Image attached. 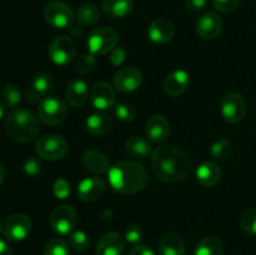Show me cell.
<instances>
[{
    "mask_svg": "<svg viewBox=\"0 0 256 255\" xmlns=\"http://www.w3.org/2000/svg\"><path fill=\"white\" fill-rule=\"evenodd\" d=\"M150 165L154 174L166 182L184 180L192 170V159L182 148L172 144L158 146L152 152Z\"/></svg>",
    "mask_w": 256,
    "mask_h": 255,
    "instance_id": "1",
    "label": "cell"
},
{
    "mask_svg": "<svg viewBox=\"0 0 256 255\" xmlns=\"http://www.w3.org/2000/svg\"><path fill=\"white\" fill-rule=\"evenodd\" d=\"M109 182L120 194H135L149 182V174L142 164L135 160H122L110 168Z\"/></svg>",
    "mask_w": 256,
    "mask_h": 255,
    "instance_id": "2",
    "label": "cell"
},
{
    "mask_svg": "<svg viewBox=\"0 0 256 255\" xmlns=\"http://www.w3.org/2000/svg\"><path fill=\"white\" fill-rule=\"evenodd\" d=\"M5 129L12 140L28 144L38 138L40 124L38 118L26 109H14L5 119Z\"/></svg>",
    "mask_w": 256,
    "mask_h": 255,
    "instance_id": "3",
    "label": "cell"
},
{
    "mask_svg": "<svg viewBox=\"0 0 256 255\" xmlns=\"http://www.w3.org/2000/svg\"><path fill=\"white\" fill-rule=\"evenodd\" d=\"M69 110L62 100L55 96H46L39 102L38 116L40 122L49 126H55L66 120Z\"/></svg>",
    "mask_w": 256,
    "mask_h": 255,
    "instance_id": "4",
    "label": "cell"
},
{
    "mask_svg": "<svg viewBox=\"0 0 256 255\" xmlns=\"http://www.w3.org/2000/svg\"><path fill=\"white\" fill-rule=\"evenodd\" d=\"M35 152L40 159L59 160L69 152V144L60 135L49 134L39 138L35 144Z\"/></svg>",
    "mask_w": 256,
    "mask_h": 255,
    "instance_id": "5",
    "label": "cell"
},
{
    "mask_svg": "<svg viewBox=\"0 0 256 255\" xmlns=\"http://www.w3.org/2000/svg\"><path fill=\"white\" fill-rule=\"evenodd\" d=\"M118 42H119V35L114 29L102 26L90 32L86 44L92 54L105 55L116 48Z\"/></svg>",
    "mask_w": 256,
    "mask_h": 255,
    "instance_id": "6",
    "label": "cell"
},
{
    "mask_svg": "<svg viewBox=\"0 0 256 255\" xmlns=\"http://www.w3.org/2000/svg\"><path fill=\"white\" fill-rule=\"evenodd\" d=\"M44 19L50 26L56 29L70 28L74 22L72 9L62 0H52L44 8Z\"/></svg>",
    "mask_w": 256,
    "mask_h": 255,
    "instance_id": "7",
    "label": "cell"
},
{
    "mask_svg": "<svg viewBox=\"0 0 256 255\" xmlns=\"http://www.w3.org/2000/svg\"><path fill=\"white\" fill-rule=\"evenodd\" d=\"M78 224L76 210L72 205H59L50 216V226L60 235L72 234Z\"/></svg>",
    "mask_w": 256,
    "mask_h": 255,
    "instance_id": "8",
    "label": "cell"
},
{
    "mask_svg": "<svg viewBox=\"0 0 256 255\" xmlns=\"http://www.w3.org/2000/svg\"><path fill=\"white\" fill-rule=\"evenodd\" d=\"M49 56L56 65H68L74 60L76 45L74 40L65 35L54 38L49 45Z\"/></svg>",
    "mask_w": 256,
    "mask_h": 255,
    "instance_id": "9",
    "label": "cell"
},
{
    "mask_svg": "<svg viewBox=\"0 0 256 255\" xmlns=\"http://www.w3.org/2000/svg\"><path fill=\"white\" fill-rule=\"evenodd\" d=\"M246 100L239 92H229L222 100V114L229 124H238L246 114Z\"/></svg>",
    "mask_w": 256,
    "mask_h": 255,
    "instance_id": "10",
    "label": "cell"
},
{
    "mask_svg": "<svg viewBox=\"0 0 256 255\" xmlns=\"http://www.w3.org/2000/svg\"><path fill=\"white\" fill-rule=\"evenodd\" d=\"M32 232V220L25 214H12L5 220L2 232L10 242H22Z\"/></svg>",
    "mask_w": 256,
    "mask_h": 255,
    "instance_id": "11",
    "label": "cell"
},
{
    "mask_svg": "<svg viewBox=\"0 0 256 255\" xmlns=\"http://www.w3.org/2000/svg\"><path fill=\"white\" fill-rule=\"evenodd\" d=\"M89 99L96 109L106 110L114 106L116 102V92L109 82H98L90 88Z\"/></svg>",
    "mask_w": 256,
    "mask_h": 255,
    "instance_id": "12",
    "label": "cell"
},
{
    "mask_svg": "<svg viewBox=\"0 0 256 255\" xmlns=\"http://www.w3.org/2000/svg\"><path fill=\"white\" fill-rule=\"evenodd\" d=\"M196 32L202 39L212 40L222 34V20L216 12H208L196 20Z\"/></svg>",
    "mask_w": 256,
    "mask_h": 255,
    "instance_id": "13",
    "label": "cell"
},
{
    "mask_svg": "<svg viewBox=\"0 0 256 255\" xmlns=\"http://www.w3.org/2000/svg\"><path fill=\"white\" fill-rule=\"evenodd\" d=\"M142 82V74L135 66L122 68L114 76V86L122 92H132L139 89Z\"/></svg>",
    "mask_w": 256,
    "mask_h": 255,
    "instance_id": "14",
    "label": "cell"
},
{
    "mask_svg": "<svg viewBox=\"0 0 256 255\" xmlns=\"http://www.w3.org/2000/svg\"><path fill=\"white\" fill-rule=\"evenodd\" d=\"M106 185L100 178L89 176L85 178L78 185V195L79 199L85 202H92L99 200L104 195Z\"/></svg>",
    "mask_w": 256,
    "mask_h": 255,
    "instance_id": "15",
    "label": "cell"
},
{
    "mask_svg": "<svg viewBox=\"0 0 256 255\" xmlns=\"http://www.w3.org/2000/svg\"><path fill=\"white\" fill-rule=\"evenodd\" d=\"M175 28L170 20L165 18H158L150 24L148 35L150 40L156 44H166L174 38Z\"/></svg>",
    "mask_w": 256,
    "mask_h": 255,
    "instance_id": "16",
    "label": "cell"
},
{
    "mask_svg": "<svg viewBox=\"0 0 256 255\" xmlns=\"http://www.w3.org/2000/svg\"><path fill=\"white\" fill-rule=\"evenodd\" d=\"M54 86L52 75L40 72L32 80V88L26 92V100L30 102H40L49 94Z\"/></svg>",
    "mask_w": 256,
    "mask_h": 255,
    "instance_id": "17",
    "label": "cell"
},
{
    "mask_svg": "<svg viewBox=\"0 0 256 255\" xmlns=\"http://www.w3.org/2000/svg\"><path fill=\"white\" fill-rule=\"evenodd\" d=\"M124 250V238L115 232L102 235L96 245V255H122Z\"/></svg>",
    "mask_w": 256,
    "mask_h": 255,
    "instance_id": "18",
    "label": "cell"
},
{
    "mask_svg": "<svg viewBox=\"0 0 256 255\" xmlns=\"http://www.w3.org/2000/svg\"><path fill=\"white\" fill-rule=\"evenodd\" d=\"M82 165L86 170L94 174H105L110 170V162L104 152L96 149H89L82 154Z\"/></svg>",
    "mask_w": 256,
    "mask_h": 255,
    "instance_id": "19",
    "label": "cell"
},
{
    "mask_svg": "<svg viewBox=\"0 0 256 255\" xmlns=\"http://www.w3.org/2000/svg\"><path fill=\"white\" fill-rule=\"evenodd\" d=\"M189 74L185 70H174L164 80V90L166 95L176 98L182 95L189 86Z\"/></svg>",
    "mask_w": 256,
    "mask_h": 255,
    "instance_id": "20",
    "label": "cell"
},
{
    "mask_svg": "<svg viewBox=\"0 0 256 255\" xmlns=\"http://www.w3.org/2000/svg\"><path fill=\"white\" fill-rule=\"evenodd\" d=\"M170 132L169 120L164 115H152L146 122V136L154 142H162Z\"/></svg>",
    "mask_w": 256,
    "mask_h": 255,
    "instance_id": "21",
    "label": "cell"
},
{
    "mask_svg": "<svg viewBox=\"0 0 256 255\" xmlns=\"http://www.w3.org/2000/svg\"><path fill=\"white\" fill-rule=\"evenodd\" d=\"M89 88L88 84L82 79H75L69 82L65 92V99L68 104L74 108H79L85 104L89 98Z\"/></svg>",
    "mask_w": 256,
    "mask_h": 255,
    "instance_id": "22",
    "label": "cell"
},
{
    "mask_svg": "<svg viewBox=\"0 0 256 255\" xmlns=\"http://www.w3.org/2000/svg\"><path fill=\"white\" fill-rule=\"evenodd\" d=\"M222 179V170L215 162H202L196 169V180L202 186L212 188Z\"/></svg>",
    "mask_w": 256,
    "mask_h": 255,
    "instance_id": "23",
    "label": "cell"
},
{
    "mask_svg": "<svg viewBox=\"0 0 256 255\" xmlns=\"http://www.w3.org/2000/svg\"><path fill=\"white\" fill-rule=\"evenodd\" d=\"M160 255H184L185 242L178 232H166L160 240Z\"/></svg>",
    "mask_w": 256,
    "mask_h": 255,
    "instance_id": "24",
    "label": "cell"
},
{
    "mask_svg": "<svg viewBox=\"0 0 256 255\" xmlns=\"http://www.w3.org/2000/svg\"><path fill=\"white\" fill-rule=\"evenodd\" d=\"M134 9V0H102V10L112 19H120L130 14Z\"/></svg>",
    "mask_w": 256,
    "mask_h": 255,
    "instance_id": "25",
    "label": "cell"
},
{
    "mask_svg": "<svg viewBox=\"0 0 256 255\" xmlns=\"http://www.w3.org/2000/svg\"><path fill=\"white\" fill-rule=\"evenodd\" d=\"M112 120L104 112H94L86 119V129L92 135H105L112 130Z\"/></svg>",
    "mask_w": 256,
    "mask_h": 255,
    "instance_id": "26",
    "label": "cell"
},
{
    "mask_svg": "<svg viewBox=\"0 0 256 255\" xmlns=\"http://www.w3.org/2000/svg\"><path fill=\"white\" fill-rule=\"evenodd\" d=\"M125 150L132 158L138 159H145L152 155V146L149 142L139 136H132L125 142Z\"/></svg>",
    "mask_w": 256,
    "mask_h": 255,
    "instance_id": "27",
    "label": "cell"
},
{
    "mask_svg": "<svg viewBox=\"0 0 256 255\" xmlns=\"http://www.w3.org/2000/svg\"><path fill=\"white\" fill-rule=\"evenodd\" d=\"M224 244L216 236H206L198 244L195 255H222Z\"/></svg>",
    "mask_w": 256,
    "mask_h": 255,
    "instance_id": "28",
    "label": "cell"
},
{
    "mask_svg": "<svg viewBox=\"0 0 256 255\" xmlns=\"http://www.w3.org/2000/svg\"><path fill=\"white\" fill-rule=\"evenodd\" d=\"M76 18L82 25H94L100 19V10L92 2H85L78 10Z\"/></svg>",
    "mask_w": 256,
    "mask_h": 255,
    "instance_id": "29",
    "label": "cell"
},
{
    "mask_svg": "<svg viewBox=\"0 0 256 255\" xmlns=\"http://www.w3.org/2000/svg\"><path fill=\"white\" fill-rule=\"evenodd\" d=\"M0 98L5 106L10 109H16V106L22 102V92L16 85L8 84L0 92Z\"/></svg>",
    "mask_w": 256,
    "mask_h": 255,
    "instance_id": "30",
    "label": "cell"
},
{
    "mask_svg": "<svg viewBox=\"0 0 256 255\" xmlns=\"http://www.w3.org/2000/svg\"><path fill=\"white\" fill-rule=\"evenodd\" d=\"M210 152H212V156L214 158V159L225 160L232 155V145L229 140L220 139L212 145Z\"/></svg>",
    "mask_w": 256,
    "mask_h": 255,
    "instance_id": "31",
    "label": "cell"
},
{
    "mask_svg": "<svg viewBox=\"0 0 256 255\" xmlns=\"http://www.w3.org/2000/svg\"><path fill=\"white\" fill-rule=\"evenodd\" d=\"M240 226L248 234L256 235V208L248 209L240 218Z\"/></svg>",
    "mask_w": 256,
    "mask_h": 255,
    "instance_id": "32",
    "label": "cell"
},
{
    "mask_svg": "<svg viewBox=\"0 0 256 255\" xmlns=\"http://www.w3.org/2000/svg\"><path fill=\"white\" fill-rule=\"evenodd\" d=\"M44 255H69V246L62 239H52L46 244L44 249Z\"/></svg>",
    "mask_w": 256,
    "mask_h": 255,
    "instance_id": "33",
    "label": "cell"
},
{
    "mask_svg": "<svg viewBox=\"0 0 256 255\" xmlns=\"http://www.w3.org/2000/svg\"><path fill=\"white\" fill-rule=\"evenodd\" d=\"M69 244L76 252H85L89 248V236L84 232H72L69 236Z\"/></svg>",
    "mask_w": 256,
    "mask_h": 255,
    "instance_id": "34",
    "label": "cell"
},
{
    "mask_svg": "<svg viewBox=\"0 0 256 255\" xmlns=\"http://www.w3.org/2000/svg\"><path fill=\"white\" fill-rule=\"evenodd\" d=\"M115 115L122 122H132L136 116V109L130 102H120L115 108Z\"/></svg>",
    "mask_w": 256,
    "mask_h": 255,
    "instance_id": "35",
    "label": "cell"
},
{
    "mask_svg": "<svg viewBox=\"0 0 256 255\" xmlns=\"http://www.w3.org/2000/svg\"><path fill=\"white\" fill-rule=\"evenodd\" d=\"M96 65V60H95L94 54H82L78 58L76 62H75V69L79 72L80 74H88V72H92Z\"/></svg>",
    "mask_w": 256,
    "mask_h": 255,
    "instance_id": "36",
    "label": "cell"
},
{
    "mask_svg": "<svg viewBox=\"0 0 256 255\" xmlns=\"http://www.w3.org/2000/svg\"><path fill=\"white\" fill-rule=\"evenodd\" d=\"M212 2L215 9L224 14H229V12H235L240 6L242 0H212Z\"/></svg>",
    "mask_w": 256,
    "mask_h": 255,
    "instance_id": "37",
    "label": "cell"
},
{
    "mask_svg": "<svg viewBox=\"0 0 256 255\" xmlns=\"http://www.w3.org/2000/svg\"><path fill=\"white\" fill-rule=\"evenodd\" d=\"M52 192L58 199H66L70 195V184L62 178H59L58 180H55L54 185H52Z\"/></svg>",
    "mask_w": 256,
    "mask_h": 255,
    "instance_id": "38",
    "label": "cell"
},
{
    "mask_svg": "<svg viewBox=\"0 0 256 255\" xmlns=\"http://www.w3.org/2000/svg\"><path fill=\"white\" fill-rule=\"evenodd\" d=\"M22 169H24L25 174L26 175H29V176H35V175H38L42 172V162H40V160L38 159V158L29 156L24 162Z\"/></svg>",
    "mask_w": 256,
    "mask_h": 255,
    "instance_id": "39",
    "label": "cell"
},
{
    "mask_svg": "<svg viewBox=\"0 0 256 255\" xmlns=\"http://www.w3.org/2000/svg\"><path fill=\"white\" fill-rule=\"evenodd\" d=\"M125 239H126V242H132V244H138V242H142V232L140 229V226H138L135 224L129 225L125 229Z\"/></svg>",
    "mask_w": 256,
    "mask_h": 255,
    "instance_id": "40",
    "label": "cell"
},
{
    "mask_svg": "<svg viewBox=\"0 0 256 255\" xmlns=\"http://www.w3.org/2000/svg\"><path fill=\"white\" fill-rule=\"evenodd\" d=\"M125 59H126V52L122 48H115L110 52V62L112 65L119 66L125 62Z\"/></svg>",
    "mask_w": 256,
    "mask_h": 255,
    "instance_id": "41",
    "label": "cell"
},
{
    "mask_svg": "<svg viewBox=\"0 0 256 255\" xmlns=\"http://www.w3.org/2000/svg\"><path fill=\"white\" fill-rule=\"evenodd\" d=\"M208 4V0H185V6L189 12H199L205 9Z\"/></svg>",
    "mask_w": 256,
    "mask_h": 255,
    "instance_id": "42",
    "label": "cell"
},
{
    "mask_svg": "<svg viewBox=\"0 0 256 255\" xmlns=\"http://www.w3.org/2000/svg\"><path fill=\"white\" fill-rule=\"evenodd\" d=\"M129 255H155V254L149 246H146V245H136L135 248H132V252H129Z\"/></svg>",
    "mask_w": 256,
    "mask_h": 255,
    "instance_id": "43",
    "label": "cell"
},
{
    "mask_svg": "<svg viewBox=\"0 0 256 255\" xmlns=\"http://www.w3.org/2000/svg\"><path fill=\"white\" fill-rule=\"evenodd\" d=\"M84 25H82L79 22V24H72V26H70V32H72V36L75 38H82V35H84Z\"/></svg>",
    "mask_w": 256,
    "mask_h": 255,
    "instance_id": "44",
    "label": "cell"
},
{
    "mask_svg": "<svg viewBox=\"0 0 256 255\" xmlns=\"http://www.w3.org/2000/svg\"><path fill=\"white\" fill-rule=\"evenodd\" d=\"M0 255H12V249L4 240H0Z\"/></svg>",
    "mask_w": 256,
    "mask_h": 255,
    "instance_id": "45",
    "label": "cell"
},
{
    "mask_svg": "<svg viewBox=\"0 0 256 255\" xmlns=\"http://www.w3.org/2000/svg\"><path fill=\"white\" fill-rule=\"evenodd\" d=\"M4 179H5V169H4V166L0 164V185L2 184Z\"/></svg>",
    "mask_w": 256,
    "mask_h": 255,
    "instance_id": "46",
    "label": "cell"
},
{
    "mask_svg": "<svg viewBox=\"0 0 256 255\" xmlns=\"http://www.w3.org/2000/svg\"><path fill=\"white\" fill-rule=\"evenodd\" d=\"M2 116H4V105L0 102V119H2Z\"/></svg>",
    "mask_w": 256,
    "mask_h": 255,
    "instance_id": "47",
    "label": "cell"
},
{
    "mask_svg": "<svg viewBox=\"0 0 256 255\" xmlns=\"http://www.w3.org/2000/svg\"><path fill=\"white\" fill-rule=\"evenodd\" d=\"M2 222H0V232H2Z\"/></svg>",
    "mask_w": 256,
    "mask_h": 255,
    "instance_id": "48",
    "label": "cell"
}]
</instances>
